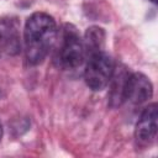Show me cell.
Instances as JSON below:
<instances>
[{
  "label": "cell",
  "mask_w": 158,
  "mask_h": 158,
  "mask_svg": "<svg viewBox=\"0 0 158 158\" xmlns=\"http://www.w3.org/2000/svg\"><path fill=\"white\" fill-rule=\"evenodd\" d=\"M152 95L153 85L151 80L142 73H131L125 89V101L141 105L148 101Z\"/></svg>",
  "instance_id": "5b68a950"
},
{
  "label": "cell",
  "mask_w": 158,
  "mask_h": 158,
  "mask_svg": "<svg viewBox=\"0 0 158 158\" xmlns=\"http://www.w3.org/2000/svg\"><path fill=\"white\" fill-rule=\"evenodd\" d=\"M85 60L83 40L78 30L65 23L60 30L59 43L54 51V62L62 69H77Z\"/></svg>",
  "instance_id": "7a4b0ae2"
},
{
  "label": "cell",
  "mask_w": 158,
  "mask_h": 158,
  "mask_svg": "<svg viewBox=\"0 0 158 158\" xmlns=\"http://www.w3.org/2000/svg\"><path fill=\"white\" fill-rule=\"evenodd\" d=\"M157 120H158V105L156 102L148 104L142 111L139 120L135 128V137L141 144H151L157 136Z\"/></svg>",
  "instance_id": "277c9868"
},
{
  "label": "cell",
  "mask_w": 158,
  "mask_h": 158,
  "mask_svg": "<svg viewBox=\"0 0 158 158\" xmlns=\"http://www.w3.org/2000/svg\"><path fill=\"white\" fill-rule=\"evenodd\" d=\"M2 98V93H1V89H0V99Z\"/></svg>",
  "instance_id": "30bf717a"
},
{
  "label": "cell",
  "mask_w": 158,
  "mask_h": 158,
  "mask_svg": "<svg viewBox=\"0 0 158 158\" xmlns=\"http://www.w3.org/2000/svg\"><path fill=\"white\" fill-rule=\"evenodd\" d=\"M105 31L99 26H90L86 28L83 44H84V52H85V59L93 54L104 52L105 48Z\"/></svg>",
  "instance_id": "52a82bcc"
},
{
  "label": "cell",
  "mask_w": 158,
  "mask_h": 158,
  "mask_svg": "<svg viewBox=\"0 0 158 158\" xmlns=\"http://www.w3.org/2000/svg\"><path fill=\"white\" fill-rule=\"evenodd\" d=\"M56 20L46 12L32 14L25 23L23 42L27 60L36 65L44 60L57 40Z\"/></svg>",
  "instance_id": "6da1fadb"
},
{
  "label": "cell",
  "mask_w": 158,
  "mask_h": 158,
  "mask_svg": "<svg viewBox=\"0 0 158 158\" xmlns=\"http://www.w3.org/2000/svg\"><path fill=\"white\" fill-rule=\"evenodd\" d=\"M86 67L84 70V80L89 89L93 91L104 90L112 77L115 63L112 58L104 52L93 54L86 59Z\"/></svg>",
  "instance_id": "3957f363"
},
{
  "label": "cell",
  "mask_w": 158,
  "mask_h": 158,
  "mask_svg": "<svg viewBox=\"0 0 158 158\" xmlns=\"http://www.w3.org/2000/svg\"><path fill=\"white\" fill-rule=\"evenodd\" d=\"M20 49V41L17 30L11 22H4L0 25V51H5L10 54H16Z\"/></svg>",
  "instance_id": "ba28073f"
},
{
  "label": "cell",
  "mask_w": 158,
  "mask_h": 158,
  "mask_svg": "<svg viewBox=\"0 0 158 158\" xmlns=\"http://www.w3.org/2000/svg\"><path fill=\"white\" fill-rule=\"evenodd\" d=\"M1 137H2V127L0 125V139H1Z\"/></svg>",
  "instance_id": "9c48e42d"
},
{
  "label": "cell",
  "mask_w": 158,
  "mask_h": 158,
  "mask_svg": "<svg viewBox=\"0 0 158 158\" xmlns=\"http://www.w3.org/2000/svg\"><path fill=\"white\" fill-rule=\"evenodd\" d=\"M130 74L131 73L125 65H118L114 68V73L109 83V105L111 107H118L125 102V89Z\"/></svg>",
  "instance_id": "8992f818"
}]
</instances>
